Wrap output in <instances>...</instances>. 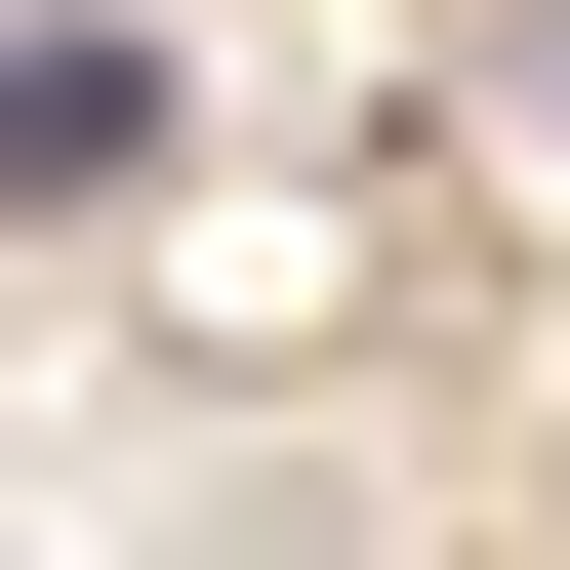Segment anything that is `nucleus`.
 <instances>
[{
  "label": "nucleus",
  "instance_id": "1",
  "mask_svg": "<svg viewBox=\"0 0 570 570\" xmlns=\"http://www.w3.org/2000/svg\"><path fill=\"white\" fill-rule=\"evenodd\" d=\"M164 164V41H0V204H122Z\"/></svg>",
  "mask_w": 570,
  "mask_h": 570
}]
</instances>
